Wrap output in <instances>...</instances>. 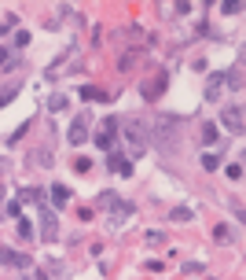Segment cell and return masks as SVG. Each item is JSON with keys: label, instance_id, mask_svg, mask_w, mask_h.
I'll list each match as a JSON object with an SVG mask.
<instances>
[{"label": "cell", "instance_id": "cell-8", "mask_svg": "<svg viewBox=\"0 0 246 280\" xmlns=\"http://www.w3.org/2000/svg\"><path fill=\"white\" fill-rule=\"evenodd\" d=\"M48 199L55 203V207H66V199H70V188H66V184H55V188H48Z\"/></svg>", "mask_w": 246, "mask_h": 280}, {"label": "cell", "instance_id": "cell-1", "mask_svg": "<svg viewBox=\"0 0 246 280\" xmlns=\"http://www.w3.org/2000/svg\"><path fill=\"white\" fill-rule=\"evenodd\" d=\"M55 236H59V221L48 210V203H41V240L44 244H55Z\"/></svg>", "mask_w": 246, "mask_h": 280}, {"label": "cell", "instance_id": "cell-3", "mask_svg": "<svg viewBox=\"0 0 246 280\" xmlns=\"http://www.w3.org/2000/svg\"><path fill=\"white\" fill-rule=\"evenodd\" d=\"M221 122L228 126L232 133H243V107L239 104H228V107L221 111Z\"/></svg>", "mask_w": 246, "mask_h": 280}, {"label": "cell", "instance_id": "cell-12", "mask_svg": "<svg viewBox=\"0 0 246 280\" xmlns=\"http://www.w3.org/2000/svg\"><path fill=\"white\" fill-rule=\"evenodd\" d=\"M96 144L103 147V151H114V133H107V129H103V133H96Z\"/></svg>", "mask_w": 246, "mask_h": 280}, {"label": "cell", "instance_id": "cell-14", "mask_svg": "<svg viewBox=\"0 0 246 280\" xmlns=\"http://www.w3.org/2000/svg\"><path fill=\"white\" fill-rule=\"evenodd\" d=\"M33 158H37V166H52V151H48V147H37Z\"/></svg>", "mask_w": 246, "mask_h": 280}, {"label": "cell", "instance_id": "cell-16", "mask_svg": "<svg viewBox=\"0 0 246 280\" xmlns=\"http://www.w3.org/2000/svg\"><path fill=\"white\" fill-rule=\"evenodd\" d=\"M48 111H52V115H59V111H66V96H52V100H48Z\"/></svg>", "mask_w": 246, "mask_h": 280}, {"label": "cell", "instance_id": "cell-23", "mask_svg": "<svg viewBox=\"0 0 246 280\" xmlns=\"http://www.w3.org/2000/svg\"><path fill=\"white\" fill-rule=\"evenodd\" d=\"M18 232H22V236L30 240V236H33V225H30V221H26V218H18Z\"/></svg>", "mask_w": 246, "mask_h": 280}, {"label": "cell", "instance_id": "cell-19", "mask_svg": "<svg viewBox=\"0 0 246 280\" xmlns=\"http://www.w3.org/2000/svg\"><path fill=\"white\" fill-rule=\"evenodd\" d=\"M169 218H173V221H191V207H176Z\"/></svg>", "mask_w": 246, "mask_h": 280}, {"label": "cell", "instance_id": "cell-6", "mask_svg": "<svg viewBox=\"0 0 246 280\" xmlns=\"http://www.w3.org/2000/svg\"><path fill=\"white\" fill-rule=\"evenodd\" d=\"M84 129H88V118L78 115V118L70 122V133H66V140H70V144H84Z\"/></svg>", "mask_w": 246, "mask_h": 280}, {"label": "cell", "instance_id": "cell-15", "mask_svg": "<svg viewBox=\"0 0 246 280\" xmlns=\"http://www.w3.org/2000/svg\"><path fill=\"white\" fill-rule=\"evenodd\" d=\"M162 89H165V74H158V78H155V85L147 89V100H155V96H158Z\"/></svg>", "mask_w": 246, "mask_h": 280}, {"label": "cell", "instance_id": "cell-5", "mask_svg": "<svg viewBox=\"0 0 246 280\" xmlns=\"http://www.w3.org/2000/svg\"><path fill=\"white\" fill-rule=\"evenodd\" d=\"M107 166H110V170H118L121 177H132V158L121 155V151H110L107 155Z\"/></svg>", "mask_w": 246, "mask_h": 280}, {"label": "cell", "instance_id": "cell-17", "mask_svg": "<svg viewBox=\"0 0 246 280\" xmlns=\"http://www.w3.org/2000/svg\"><path fill=\"white\" fill-rule=\"evenodd\" d=\"M202 170H221V158H217V155H202Z\"/></svg>", "mask_w": 246, "mask_h": 280}, {"label": "cell", "instance_id": "cell-27", "mask_svg": "<svg viewBox=\"0 0 246 280\" xmlns=\"http://www.w3.org/2000/svg\"><path fill=\"white\" fill-rule=\"evenodd\" d=\"M4 59H7V48H0V63H4Z\"/></svg>", "mask_w": 246, "mask_h": 280}, {"label": "cell", "instance_id": "cell-21", "mask_svg": "<svg viewBox=\"0 0 246 280\" xmlns=\"http://www.w3.org/2000/svg\"><path fill=\"white\" fill-rule=\"evenodd\" d=\"M26 44H30V30H18L15 33V48H26Z\"/></svg>", "mask_w": 246, "mask_h": 280}, {"label": "cell", "instance_id": "cell-9", "mask_svg": "<svg viewBox=\"0 0 246 280\" xmlns=\"http://www.w3.org/2000/svg\"><path fill=\"white\" fill-rule=\"evenodd\" d=\"M224 85H228L232 92H239L243 89V70L235 67V70H224Z\"/></svg>", "mask_w": 246, "mask_h": 280}, {"label": "cell", "instance_id": "cell-25", "mask_svg": "<svg viewBox=\"0 0 246 280\" xmlns=\"http://www.w3.org/2000/svg\"><path fill=\"white\" fill-rule=\"evenodd\" d=\"M162 240H165L162 232H147V244H151V247H158V244H162Z\"/></svg>", "mask_w": 246, "mask_h": 280}, {"label": "cell", "instance_id": "cell-22", "mask_svg": "<svg viewBox=\"0 0 246 280\" xmlns=\"http://www.w3.org/2000/svg\"><path fill=\"white\" fill-rule=\"evenodd\" d=\"M221 7H224V15H239V11H243L239 0H228V4H221Z\"/></svg>", "mask_w": 246, "mask_h": 280}, {"label": "cell", "instance_id": "cell-10", "mask_svg": "<svg viewBox=\"0 0 246 280\" xmlns=\"http://www.w3.org/2000/svg\"><path fill=\"white\" fill-rule=\"evenodd\" d=\"M198 137H202V144H217V140H221V133H217L213 122H202V133Z\"/></svg>", "mask_w": 246, "mask_h": 280}, {"label": "cell", "instance_id": "cell-20", "mask_svg": "<svg viewBox=\"0 0 246 280\" xmlns=\"http://www.w3.org/2000/svg\"><path fill=\"white\" fill-rule=\"evenodd\" d=\"M74 170H78V173H88V170H92V158H88V155H84V158H74Z\"/></svg>", "mask_w": 246, "mask_h": 280}, {"label": "cell", "instance_id": "cell-4", "mask_svg": "<svg viewBox=\"0 0 246 280\" xmlns=\"http://www.w3.org/2000/svg\"><path fill=\"white\" fill-rule=\"evenodd\" d=\"M0 266L30 269V255H22V251H11V247H0Z\"/></svg>", "mask_w": 246, "mask_h": 280}, {"label": "cell", "instance_id": "cell-11", "mask_svg": "<svg viewBox=\"0 0 246 280\" xmlns=\"http://www.w3.org/2000/svg\"><path fill=\"white\" fill-rule=\"evenodd\" d=\"M18 199L37 203V207H41V203H44V192H41V188H22V192H18Z\"/></svg>", "mask_w": 246, "mask_h": 280}, {"label": "cell", "instance_id": "cell-2", "mask_svg": "<svg viewBox=\"0 0 246 280\" xmlns=\"http://www.w3.org/2000/svg\"><path fill=\"white\" fill-rule=\"evenodd\" d=\"M125 129H129V140H132V147H136V151H140V147H144L147 144V140H151V133H147V126H140V118H129V122H125Z\"/></svg>", "mask_w": 246, "mask_h": 280}, {"label": "cell", "instance_id": "cell-7", "mask_svg": "<svg viewBox=\"0 0 246 280\" xmlns=\"http://www.w3.org/2000/svg\"><path fill=\"white\" fill-rule=\"evenodd\" d=\"M221 89H224V70L210 78V85H206V100H221Z\"/></svg>", "mask_w": 246, "mask_h": 280}, {"label": "cell", "instance_id": "cell-24", "mask_svg": "<svg viewBox=\"0 0 246 280\" xmlns=\"http://www.w3.org/2000/svg\"><path fill=\"white\" fill-rule=\"evenodd\" d=\"M228 177H232V181H239V177H243V166L232 162V166H228Z\"/></svg>", "mask_w": 246, "mask_h": 280}, {"label": "cell", "instance_id": "cell-26", "mask_svg": "<svg viewBox=\"0 0 246 280\" xmlns=\"http://www.w3.org/2000/svg\"><path fill=\"white\" fill-rule=\"evenodd\" d=\"M7 214H11V218H22V207H18V199H15V203H7Z\"/></svg>", "mask_w": 246, "mask_h": 280}, {"label": "cell", "instance_id": "cell-13", "mask_svg": "<svg viewBox=\"0 0 246 280\" xmlns=\"http://www.w3.org/2000/svg\"><path fill=\"white\" fill-rule=\"evenodd\" d=\"M15 96H18V85H7V89H0V107H7Z\"/></svg>", "mask_w": 246, "mask_h": 280}, {"label": "cell", "instance_id": "cell-18", "mask_svg": "<svg viewBox=\"0 0 246 280\" xmlns=\"http://www.w3.org/2000/svg\"><path fill=\"white\" fill-rule=\"evenodd\" d=\"M81 100H107V92H99V89H84V85H81Z\"/></svg>", "mask_w": 246, "mask_h": 280}]
</instances>
